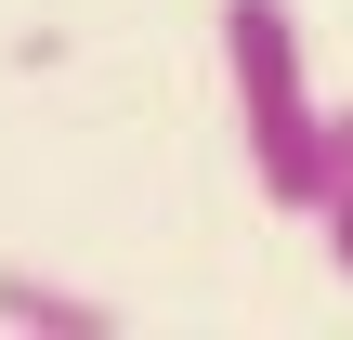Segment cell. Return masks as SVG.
I'll use <instances>...</instances> for the list:
<instances>
[{"instance_id":"obj_1","label":"cell","mask_w":353,"mask_h":340,"mask_svg":"<svg viewBox=\"0 0 353 340\" xmlns=\"http://www.w3.org/2000/svg\"><path fill=\"white\" fill-rule=\"evenodd\" d=\"M223 79H236L249 183H262L288 223H314V183H327V92H314L301 13H288V0H223Z\"/></svg>"},{"instance_id":"obj_2","label":"cell","mask_w":353,"mask_h":340,"mask_svg":"<svg viewBox=\"0 0 353 340\" xmlns=\"http://www.w3.org/2000/svg\"><path fill=\"white\" fill-rule=\"evenodd\" d=\"M0 328L13 340H118V301H92L65 275H0Z\"/></svg>"},{"instance_id":"obj_3","label":"cell","mask_w":353,"mask_h":340,"mask_svg":"<svg viewBox=\"0 0 353 340\" xmlns=\"http://www.w3.org/2000/svg\"><path fill=\"white\" fill-rule=\"evenodd\" d=\"M314 236H327V262L353 275V92L327 105V183H314Z\"/></svg>"}]
</instances>
